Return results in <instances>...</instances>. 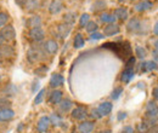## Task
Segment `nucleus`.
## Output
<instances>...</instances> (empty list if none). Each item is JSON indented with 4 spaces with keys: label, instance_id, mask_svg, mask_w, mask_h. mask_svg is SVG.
Returning a JSON list of instances; mask_svg holds the SVG:
<instances>
[{
    "label": "nucleus",
    "instance_id": "obj_13",
    "mask_svg": "<svg viewBox=\"0 0 158 133\" xmlns=\"http://www.w3.org/2000/svg\"><path fill=\"white\" fill-rule=\"evenodd\" d=\"M63 81H64V79H63V76L61 75V74H52L51 75V79H50V86L52 87V88H56V87H60L61 85H63Z\"/></svg>",
    "mask_w": 158,
    "mask_h": 133
},
{
    "label": "nucleus",
    "instance_id": "obj_4",
    "mask_svg": "<svg viewBox=\"0 0 158 133\" xmlns=\"http://www.w3.org/2000/svg\"><path fill=\"white\" fill-rule=\"evenodd\" d=\"M29 38L32 39L33 41H35V42H39V41L44 40V38H45V32L40 27L33 28V29L29 30Z\"/></svg>",
    "mask_w": 158,
    "mask_h": 133
},
{
    "label": "nucleus",
    "instance_id": "obj_14",
    "mask_svg": "<svg viewBox=\"0 0 158 133\" xmlns=\"http://www.w3.org/2000/svg\"><path fill=\"white\" fill-rule=\"evenodd\" d=\"M146 116L148 119H157V105H156V102H150L147 104Z\"/></svg>",
    "mask_w": 158,
    "mask_h": 133
},
{
    "label": "nucleus",
    "instance_id": "obj_50",
    "mask_svg": "<svg viewBox=\"0 0 158 133\" xmlns=\"http://www.w3.org/2000/svg\"><path fill=\"white\" fill-rule=\"evenodd\" d=\"M0 77H1V76H0Z\"/></svg>",
    "mask_w": 158,
    "mask_h": 133
},
{
    "label": "nucleus",
    "instance_id": "obj_8",
    "mask_svg": "<svg viewBox=\"0 0 158 133\" xmlns=\"http://www.w3.org/2000/svg\"><path fill=\"white\" fill-rule=\"evenodd\" d=\"M86 116H88V111H86V108L84 107H76L72 110V117L76 120H84Z\"/></svg>",
    "mask_w": 158,
    "mask_h": 133
},
{
    "label": "nucleus",
    "instance_id": "obj_1",
    "mask_svg": "<svg viewBox=\"0 0 158 133\" xmlns=\"http://www.w3.org/2000/svg\"><path fill=\"white\" fill-rule=\"evenodd\" d=\"M102 47L105 49H110L113 52H116V55L119 57L124 58L131 55V46L128 41H123V42H107L103 44Z\"/></svg>",
    "mask_w": 158,
    "mask_h": 133
},
{
    "label": "nucleus",
    "instance_id": "obj_43",
    "mask_svg": "<svg viewBox=\"0 0 158 133\" xmlns=\"http://www.w3.org/2000/svg\"><path fill=\"white\" fill-rule=\"evenodd\" d=\"M27 1H28V0H15V2H16L19 6H21V7H24L26 4H27Z\"/></svg>",
    "mask_w": 158,
    "mask_h": 133
},
{
    "label": "nucleus",
    "instance_id": "obj_23",
    "mask_svg": "<svg viewBox=\"0 0 158 133\" xmlns=\"http://www.w3.org/2000/svg\"><path fill=\"white\" fill-rule=\"evenodd\" d=\"M27 25L31 29L38 28V27L41 25V18H40L39 16H33V17H31V18L27 21Z\"/></svg>",
    "mask_w": 158,
    "mask_h": 133
},
{
    "label": "nucleus",
    "instance_id": "obj_26",
    "mask_svg": "<svg viewBox=\"0 0 158 133\" xmlns=\"http://www.w3.org/2000/svg\"><path fill=\"white\" fill-rule=\"evenodd\" d=\"M100 19H101V22L107 23V24H111V23H114V22H116V17H114L112 14H108V12L101 14V15H100Z\"/></svg>",
    "mask_w": 158,
    "mask_h": 133
},
{
    "label": "nucleus",
    "instance_id": "obj_10",
    "mask_svg": "<svg viewBox=\"0 0 158 133\" xmlns=\"http://www.w3.org/2000/svg\"><path fill=\"white\" fill-rule=\"evenodd\" d=\"M153 7V4L148 0H143V1H140L138 2L135 6H134V10L138 11V12H142V11H147V10H151Z\"/></svg>",
    "mask_w": 158,
    "mask_h": 133
},
{
    "label": "nucleus",
    "instance_id": "obj_29",
    "mask_svg": "<svg viewBox=\"0 0 158 133\" xmlns=\"http://www.w3.org/2000/svg\"><path fill=\"white\" fill-rule=\"evenodd\" d=\"M39 6H40L39 0H28L27 4H26V9L28 11H34V10L39 9Z\"/></svg>",
    "mask_w": 158,
    "mask_h": 133
},
{
    "label": "nucleus",
    "instance_id": "obj_45",
    "mask_svg": "<svg viewBox=\"0 0 158 133\" xmlns=\"http://www.w3.org/2000/svg\"><path fill=\"white\" fill-rule=\"evenodd\" d=\"M157 92H158V88L157 87H155V90L152 91V95H153V97H155V99H157Z\"/></svg>",
    "mask_w": 158,
    "mask_h": 133
},
{
    "label": "nucleus",
    "instance_id": "obj_16",
    "mask_svg": "<svg viewBox=\"0 0 158 133\" xmlns=\"http://www.w3.org/2000/svg\"><path fill=\"white\" fill-rule=\"evenodd\" d=\"M79 133H91L94 130V122L91 121H83L78 127Z\"/></svg>",
    "mask_w": 158,
    "mask_h": 133
},
{
    "label": "nucleus",
    "instance_id": "obj_6",
    "mask_svg": "<svg viewBox=\"0 0 158 133\" xmlns=\"http://www.w3.org/2000/svg\"><path fill=\"white\" fill-rule=\"evenodd\" d=\"M44 50L48 53H50V55H55L59 51V44H57V41H55V40H48L44 44Z\"/></svg>",
    "mask_w": 158,
    "mask_h": 133
},
{
    "label": "nucleus",
    "instance_id": "obj_32",
    "mask_svg": "<svg viewBox=\"0 0 158 133\" xmlns=\"http://www.w3.org/2000/svg\"><path fill=\"white\" fill-rule=\"evenodd\" d=\"M98 23H95V22H93V21H89L88 22V24L85 25V29H86V32H89L90 34L91 33H94V32H98Z\"/></svg>",
    "mask_w": 158,
    "mask_h": 133
},
{
    "label": "nucleus",
    "instance_id": "obj_7",
    "mask_svg": "<svg viewBox=\"0 0 158 133\" xmlns=\"http://www.w3.org/2000/svg\"><path fill=\"white\" fill-rule=\"evenodd\" d=\"M50 125H51V123H50V119H49L48 116H43V117H40L39 121H38L37 128H38L39 133H45L49 130Z\"/></svg>",
    "mask_w": 158,
    "mask_h": 133
},
{
    "label": "nucleus",
    "instance_id": "obj_2",
    "mask_svg": "<svg viewBox=\"0 0 158 133\" xmlns=\"http://www.w3.org/2000/svg\"><path fill=\"white\" fill-rule=\"evenodd\" d=\"M127 27H128V30L130 33H134V34L142 35V34H146L147 33V29L143 28V22L138 18H131L128 22Z\"/></svg>",
    "mask_w": 158,
    "mask_h": 133
},
{
    "label": "nucleus",
    "instance_id": "obj_11",
    "mask_svg": "<svg viewBox=\"0 0 158 133\" xmlns=\"http://www.w3.org/2000/svg\"><path fill=\"white\" fill-rule=\"evenodd\" d=\"M63 9V5L60 0H52L49 5V11L51 15H57L61 12V10Z\"/></svg>",
    "mask_w": 158,
    "mask_h": 133
},
{
    "label": "nucleus",
    "instance_id": "obj_17",
    "mask_svg": "<svg viewBox=\"0 0 158 133\" xmlns=\"http://www.w3.org/2000/svg\"><path fill=\"white\" fill-rule=\"evenodd\" d=\"M60 105V111L61 113H67V111H69L71 109H72V107H73V102L71 100V99H68V98H66V99H61V102L59 103Z\"/></svg>",
    "mask_w": 158,
    "mask_h": 133
},
{
    "label": "nucleus",
    "instance_id": "obj_33",
    "mask_svg": "<svg viewBox=\"0 0 158 133\" xmlns=\"http://www.w3.org/2000/svg\"><path fill=\"white\" fill-rule=\"evenodd\" d=\"M10 107H11V102L7 98H0V110L10 109Z\"/></svg>",
    "mask_w": 158,
    "mask_h": 133
},
{
    "label": "nucleus",
    "instance_id": "obj_5",
    "mask_svg": "<svg viewBox=\"0 0 158 133\" xmlns=\"http://www.w3.org/2000/svg\"><path fill=\"white\" fill-rule=\"evenodd\" d=\"M119 32H120V28H119L118 24H116V23L107 24L103 28V35H105V38L106 37H113L116 34H119Z\"/></svg>",
    "mask_w": 158,
    "mask_h": 133
},
{
    "label": "nucleus",
    "instance_id": "obj_15",
    "mask_svg": "<svg viewBox=\"0 0 158 133\" xmlns=\"http://www.w3.org/2000/svg\"><path fill=\"white\" fill-rule=\"evenodd\" d=\"M98 111L100 113L101 116H107V115L112 111V104H111L110 102H103V103H101L99 105V108H98Z\"/></svg>",
    "mask_w": 158,
    "mask_h": 133
},
{
    "label": "nucleus",
    "instance_id": "obj_37",
    "mask_svg": "<svg viewBox=\"0 0 158 133\" xmlns=\"http://www.w3.org/2000/svg\"><path fill=\"white\" fill-rule=\"evenodd\" d=\"M123 93V88L122 87H116L114 90H113V92H112V99H114V100H117L119 97H120V95Z\"/></svg>",
    "mask_w": 158,
    "mask_h": 133
},
{
    "label": "nucleus",
    "instance_id": "obj_44",
    "mask_svg": "<svg viewBox=\"0 0 158 133\" xmlns=\"http://www.w3.org/2000/svg\"><path fill=\"white\" fill-rule=\"evenodd\" d=\"M125 117H127V113H123V111H120V113H118V116H117L118 121H122V120H124Z\"/></svg>",
    "mask_w": 158,
    "mask_h": 133
},
{
    "label": "nucleus",
    "instance_id": "obj_38",
    "mask_svg": "<svg viewBox=\"0 0 158 133\" xmlns=\"http://www.w3.org/2000/svg\"><path fill=\"white\" fill-rule=\"evenodd\" d=\"M105 38V35L102 34V33H99V32H94V33H91V35H90V39L91 40H100V39H103Z\"/></svg>",
    "mask_w": 158,
    "mask_h": 133
},
{
    "label": "nucleus",
    "instance_id": "obj_25",
    "mask_svg": "<svg viewBox=\"0 0 158 133\" xmlns=\"http://www.w3.org/2000/svg\"><path fill=\"white\" fill-rule=\"evenodd\" d=\"M15 116L14 110L11 109H6V110H0V121H7L11 120Z\"/></svg>",
    "mask_w": 158,
    "mask_h": 133
},
{
    "label": "nucleus",
    "instance_id": "obj_31",
    "mask_svg": "<svg viewBox=\"0 0 158 133\" xmlns=\"http://www.w3.org/2000/svg\"><path fill=\"white\" fill-rule=\"evenodd\" d=\"M135 53H136V56L140 59H143V58H146V56H147V51L142 46H136L135 47Z\"/></svg>",
    "mask_w": 158,
    "mask_h": 133
},
{
    "label": "nucleus",
    "instance_id": "obj_46",
    "mask_svg": "<svg viewBox=\"0 0 158 133\" xmlns=\"http://www.w3.org/2000/svg\"><path fill=\"white\" fill-rule=\"evenodd\" d=\"M4 41H5V40H4V38H2V35H1V33H0V46H1L2 44H4Z\"/></svg>",
    "mask_w": 158,
    "mask_h": 133
},
{
    "label": "nucleus",
    "instance_id": "obj_20",
    "mask_svg": "<svg viewBox=\"0 0 158 133\" xmlns=\"http://www.w3.org/2000/svg\"><path fill=\"white\" fill-rule=\"evenodd\" d=\"M133 77H134V68H125V70L122 74V79L120 80H122V82L128 84Z\"/></svg>",
    "mask_w": 158,
    "mask_h": 133
},
{
    "label": "nucleus",
    "instance_id": "obj_18",
    "mask_svg": "<svg viewBox=\"0 0 158 133\" xmlns=\"http://www.w3.org/2000/svg\"><path fill=\"white\" fill-rule=\"evenodd\" d=\"M113 16L116 17V19L125 21V19H128V17H129V12H128V10L125 7H118V9L114 10Z\"/></svg>",
    "mask_w": 158,
    "mask_h": 133
},
{
    "label": "nucleus",
    "instance_id": "obj_35",
    "mask_svg": "<svg viewBox=\"0 0 158 133\" xmlns=\"http://www.w3.org/2000/svg\"><path fill=\"white\" fill-rule=\"evenodd\" d=\"M89 15L88 14H83L81 16H80V19H79V25H80V28H85V25L88 24V22L90 21L89 19Z\"/></svg>",
    "mask_w": 158,
    "mask_h": 133
},
{
    "label": "nucleus",
    "instance_id": "obj_39",
    "mask_svg": "<svg viewBox=\"0 0 158 133\" xmlns=\"http://www.w3.org/2000/svg\"><path fill=\"white\" fill-rule=\"evenodd\" d=\"M135 62H136L135 57H130L128 61H127V63H125V68H134Z\"/></svg>",
    "mask_w": 158,
    "mask_h": 133
},
{
    "label": "nucleus",
    "instance_id": "obj_40",
    "mask_svg": "<svg viewBox=\"0 0 158 133\" xmlns=\"http://www.w3.org/2000/svg\"><path fill=\"white\" fill-rule=\"evenodd\" d=\"M48 72V67H40L35 70V74H38L40 76H44V74Z\"/></svg>",
    "mask_w": 158,
    "mask_h": 133
},
{
    "label": "nucleus",
    "instance_id": "obj_22",
    "mask_svg": "<svg viewBox=\"0 0 158 133\" xmlns=\"http://www.w3.org/2000/svg\"><path fill=\"white\" fill-rule=\"evenodd\" d=\"M61 99H62V92L59 91V90H55L50 97H49V103H51V104H59L60 102H61Z\"/></svg>",
    "mask_w": 158,
    "mask_h": 133
},
{
    "label": "nucleus",
    "instance_id": "obj_34",
    "mask_svg": "<svg viewBox=\"0 0 158 133\" xmlns=\"http://www.w3.org/2000/svg\"><path fill=\"white\" fill-rule=\"evenodd\" d=\"M45 92H46V90H44V88H43V90H40L39 92L37 93V97L34 98V104H37V105H38V104H40V103L44 100Z\"/></svg>",
    "mask_w": 158,
    "mask_h": 133
},
{
    "label": "nucleus",
    "instance_id": "obj_19",
    "mask_svg": "<svg viewBox=\"0 0 158 133\" xmlns=\"http://www.w3.org/2000/svg\"><path fill=\"white\" fill-rule=\"evenodd\" d=\"M157 69V62H153V61H146L141 64V70L143 73H147V72H152Z\"/></svg>",
    "mask_w": 158,
    "mask_h": 133
},
{
    "label": "nucleus",
    "instance_id": "obj_24",
    "mask_svg": "<svg viewBox=\"0 0 158 133\" xmlns=\"http://www.w3.org/2000/svg\"><path fill=\"white\" fill-rule=\"evenodd\" d=\"M106 6H107V4H106L105 0H98V1H95V2L93 4L91 11H93V12H100V11L105 10Z\"/></svg>",
    "mask_w": 158,
    "mask_h": 133
},
{
    "label": "nucleus",
    "instance_id": "obj_12",
    "mask_svg": "<svg viewBox=\"0 0 158 133\" xmlns=\"http://www.w3.org/2000/svg\"><path fill=\"white\" fill-rule=\"evenodd\" d=\"M71 30H72V25H69V24H66V23H63V24H60L59 28H57V33H59V37L61 39H64L68 37V34L71 33Z\"/></svg>",
    "mask_w": 158,
    "mask_h": 133
},
{
    "label": "nucleus",
    "instance_id": "obj_27",
    "mask_svg": "<svg viewBox=\"0 0 158 133\" xmlns=\"http://www.w3.org/2000/svg\"><path fill=\"white\" fill-rule=\"evenodd\" d=\"M77 18V14L76 12H67L64 16H63V21L66 24H69V25H73V23L76 22Z\"/></svg>",
    "mask_w": 158,
    "mask_h": 133
},
{
    "label": "nucleus",
    "instance_id": "obj_21",
    "mask_svg": "<svg viewBox=\"0 0 158 133\" xmlns=\"http://www.w3.org/2000/svg\"><path fill=\"white\" fill-rule=\"evenodd\" d=\"M49 119H50V123L54 125V126H56V127L64 126V121H63V119L59 114H52Z\"/></svg>",
    "mask_w": 158,
    "mask_h": 133
},
{
    "label": "nucleus",
    "instance_id": "obj_9",
    "mask_svg": "<svg viewBox=\"0 0 158 133\" xmlns=\"http://www.w3.org/2000/svg\"><path fill=\"white\" fill-rule=\"evenodd\" d=\"M1 35H2L4 40L11 41V40H14L15 37H16V32H15V29H14L12 25H7V27H4L2 32H1Z\"/></svg>",
    "mask_w": 158,
    "mask_h": 133
},
{
    "label": "nucleus",
    "instance_id": "obj_28",
    "mask_svg": "<svg viewBox=\"0 0 158 133\" xmlns=\"http://www.w3.org/2000/svg\"><path fill=\"white\" fill-rule=\"evenodd\" d=\"M14 56V49L11 46H2L0 49V57H10Z\"/></svg>",
    "mask_w": 158,
    "mask_h": 133
},
{
    "label": "nucleus",
    "instance_id": "obj_36",
    "mask_svg": "<svg viewBox=\"0 0 158 133\" xmlns=\"http://www.w3.org/2000/svg\"><path fill=\"white\" fill-rule=\"evenodd\" d=\"M9 18H10L9 14H6V12H0V28L4 27V25L7 23Z\"/></svg>",
    "mask_w": 158,
    "mask_h": 133
},
{
    "label": "nucleus",
    "instance_id": "obj_47",
    "mask_svg": "<svg viewBox=\"0 0 158 133\" xmlns=\"http://www.w3.org/2000/svg\"><path fill=\"white\" fill-rule=\"evenodd\" d=\"M99 133H112L111 130H103V131H100Z\"/></svg>",
    "mask_w": 158,
    "mask_h": 133
},
{
    "label": "nucleus",
    "instance_id": "obj_51",
    "mask_svg": "<svg viewBox=\"0 0 158 133\" xmlns=\"http://www.w3.org/2000/svg\"><path fill=\"white\" fill-rule=\"evenodd\" d=\"M148 1H150V0H148Z\"/></svg>",
    "mask_w": 158,
    "mask_h": 133
},
{
    "label": "nucleus",
    "instance_id": "obj_42",
    "mask_svg": "<svg viewBox=\"0 0 158 133\" xmlns=\"http://www.w3.org/2000/svg\"><path fill=\"white\" fill-rule=\"evenodd\" d=\"M122 133H134V130H133V127H131V126H127V127H124V128H123Z\"/></svg>",
    "mask_w": 158,
    "mask_h": 133
},
{
    "label": "nucleus",
    "instance_id": "obj_49",
    "mask_svg": "<svg viewBox=\"0 0 158 133\" xmlns=\"http://www.w3.org/2000/svg\"><path fill=\"white\" fill-rule=\"evenodd\" d=\"M119 2H125V1H127V0H118Z\"/></svg>",
    "mask_w": 158,
    "mask_h": 133
},
{
    "label": "nucleus",
    "instance_id": "obj_30",
    "mask_svg": "<svg viewBox=\"0 0 158 133\" xmlns=\"http://www.w3.org/2000/svg\"><path fill=\"white\" fill-rule=\"evenodd\" d=\"M84 38H83V35L81 34H77L76 37H74V40H73V45H74V47L76 49H81L83 46H84Z\"/></svg>",
    "mask_w": 158,
    "mask_h": 133
},
{
    "label": "nucleus",
    "instance_id": "obj_3",
    "mask_svg": "<svg viewBox=\"0 0 158 133\" xmlns=\"http://www.w3.org/2000/svg\"><path fill=\"white\" fill-rule=\"evenodd\" d=\"M44 56H45V52L41 51L40 47H32V49H29V51L27 53V57L29 59V62H32V63H35V62L44 59L45 58Z\"/></svg>",
    "mask_w": 158,
    "mask_h": 133
},
{
    "label": "nucleus",
    "instance_id": "obj_41",
    "mask_svg": "<svg viewBox=\"0 0 158 133\" xmlns=\"http://www.w3.org/2000/svg\"><path fill=\"white\" fill-rule=\"evenodd\" d=\"M91 116H93L94 119H101V117H102V116L100 115L99 111H98V109H94V110L91 111Z\"/></svg>",
    "mask_w": 158,
    "mask_h": 133
},
{
    "label": "nucleus",
    "instance_id": "obj_48",
    "mask_svg": "<svg viewBox=\"0 0 158 133\" xmlns=\"http://www.w3.org/2000/svg\"><path fill=\"white\" fill-rule=\"evenodd\" d=\"M153 29H155V35H157V34H158V29H157V23H156V24H155V28H153Z\"/></svg>",
    "mask_w": 158,
    "mask_h": 133
}]
</instances>
